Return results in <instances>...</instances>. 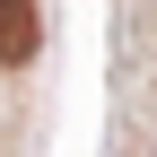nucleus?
<instances>
[{"mask_svg":"<svg viewBox=\"0 0 157 157\" xmlns=\"http://www.w3.org/2000/svg\"><path fill=\"white\" fill-rule=\"evenodd\" d=\"M26 52H35V9L0 0V61H26Z\"/></svg>","mask_w":157,"mask_h":157,"instance_id":"f257e3e1","label":"nucleus"}]
</instances>
